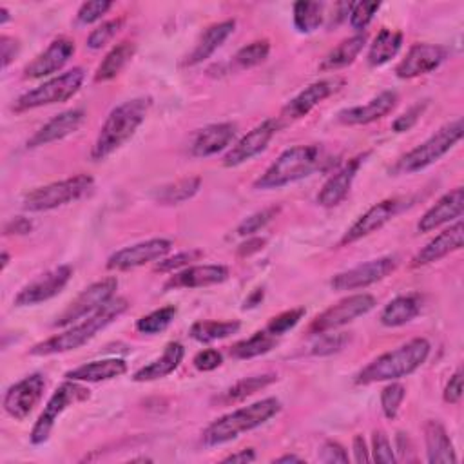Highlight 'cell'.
I'll return each mask as SVG.
<instances>
[{
    "mask_svg": "<svg viewBox=\"0 0 464 464\" xmlns=\"http://www.w3.org/2000/svg\"><path fill=\"white\" fill-rule=\"evenodd\" d=\"M430 341L424 337H415L395 350H390L372 362H368L353 379L355 384H373L382 381L402 379L415 370H419L430 355Z\"/></svg>",
    "mask_w": 464,
    "mask_h": 464,
    "instance_id": "obj_4",
    "label": "cell"
},
{
    "mask_svg": "<svg viewBox=\"0 0 464 464\" xmlns=\"http://www.w3.org/2000/svg\"><path fill=\"white\" fill-rule=\"evenodd\" d=\"M366 38V33H357L350 38H344L339 45L326 53V56L319 63V71H337L350 65L364 49Z\"/></svg>",
    "mask_w": 464,
    "mask_h": 464,
    "instance_id": "obj_33",
    "label": "cell"
},
{
    "mask_svg": "<svg viewBox=\"0 0 464 464\" xmlns=\"http://www.w3.org/2000/svg\"><path fill=\"white\" fill-rule=\"evenodd\" d=\"M185 357V348L178 341H170L165 344L163 353L150 361L149 364L141 366L132 373L134 382H149V381H158L167 375H170L183 361Z\"/></svg>",
    "mask_w": 464,
    "mask_h": 464,
    "instance_id": "obj_29",
    "label": "cell"
},
{
    "mask_svg": "<svg viewBox=\"0 0 464 464\" xmlns=\"http://www.w3.org/2000/svg\"><path fill=\"white\" fill-rule=\"evenodd\" d=\"M448 58V49L439 44H413L406 56L395 65V74L402 80L417 78L435 71Z\"/></svg>",
    "mask_w": 464,
    "mask_h": 464,
    "instance_id": "obj_19",
    "label": "cell"
},
{
    "mask_svg": "<svg viewBox=\"0 0 464 464\" xmlns=\"http://www.w3.org/2000/svg\"><path fill=\"white\" fill-rule=\"evenodd\" d=\"M370 152H362V154H357L353 158H350L348 161H344L321 187L319 194H317V203L324 208H334L337 207L350 192L352 188V183L361 169V165L364 163V160L368 158Z\"/></svg>",
    "mask_w": 464,
    "mask_h": 464,
    "instance_id": "obj_22",
    "label": "cell"
},
{
    "mask_svg": "<svg viewBox=\"0 0 464 464\" xmlns=\"http://www.w3.org/2000/svg\"><path fill=\"white\" fill-rule=\"evenodd\" d=\"M350 343V334L346 332H334V334H319V337L310 346L312 355H332L341 352Z\"/></svg>",
    "mask_w": 464,
    "mask_h": 464,
    "instance_id": "obj_44",
    "label": "cell"
},
{
    "mask_svg": "<svg viewBox=\"0 0 464 464\" xmlns=\"http://www.w3.org/2000/svg\"><path fill=\"white\" fill-rule=\"evenodd\" d=\"M71 277H72V266L71 265H60V266L42 274L40 277H36L29 285H25L14 295L13 304L14 306H33V304H40L44 301H49L67 286Z\"/></svg>",
    "mask_w": 464,
    "mask_h": 464,
    "instance_id": "obj_16",
    "label": "cell"
},
{
    "mask_svg": "<svg viewBox=\"0 0 464 464\" xmlns=\"http://www.w3.org/2000/svg\"><path fill=\"white\" fill-rule=\"evenodd\" d=\"M397 102H399V94L395 91H382L362 105L339 111L337 121L343 125H366L390 114L395 109Z\"/></svg>",
    "mask_w": 464,
    "mask_h": 464,
    "instance_id": "obj_25",
    "label": "cell"
},
{
    "mask_svg": "<svg viewBox=\"0 0 464 464\" xmlns=\"http://www.w3.org/2000/svg\"><path fill=\"white\" fill-rule=\"evenodd\" d=\"M201 187V178L199 176H188V178H179L172 183H167L160 187L154 192V199L160 205H179L188 199H192Z\"/></svg>",
    "mask_w": 464,
    "mask_h": 464,
    "instance_id": "obj_36",
    "label": "cell"
},
{
    "mask_svg": "<svg viewBox=\"0 0 464 464\" xmlns=\"http://www.w3.org/2000/svg\"><path fill=\"white\" fill-rule=\"evenodd\" d=\"M422 295L420 294H404V295H397L393 297L381 312V324L388 326V328H395V326H402L410 321H413L420 310H422Z\"/></svg>",
    "mask_w": 464,
    "mask_h": 464,
    "instance_id": "obj_32",
    "label": "cell"
},
{
    "mask_svg": "<svg viewBox=\"0 0 464 464\" xmlns=\"http://www.w3.org/2000/svg\"><path fill=\"white\" fill-rule=\"evenodd\" d=\"M324 7L326 4L323 2H304L299 0L294 4L292 14H294V25L299 33H314L319 29V25L324 20Z\"/></svg>",
    "mask_w": 464,
    "mask_h": 464,
    "instance_id": "obj_39",
    "label": "cell"
},
{
    "mask_svg": "<svg viewBox=\"0 0 464 464\" xmlns=\"http://www.w3.org/2000/svg\"><path fill=\"white\" fill-rule=\"evenodd\" d=\"M344 85L343 78H323L310 85H306L299 94H295L279 114V121L285 125L286 121H295L303 116H306L315 105H319L323 100L335 94Z\"/></svg>",
    "mask_w": 464,
    "mask_h": 464,
    "instance_id": "obj_17",
    "label": "cell"
},
{
    "mask_svg": "<svg viewBox=\"0 0 464 464\" xmlns=\"http://www.w3.org/2000/svg\"><path fill=\"white\" fill-rule=\"evenodd\" d=\"M118 288L116 277H105L100 279L87 288H83L69 304L67 308L56 317L53 326L56 328H67L78 319H85L87 315L94 314L98 308H102L105 303H109L114 297V292Z\"/></svg>",
    "mask_w": 464,
    "mask_h": 464,
    "instance_id": "obj_10",
    "label": "cell"
},
{
    "mask_svg": "<svg viewBox=\"0 0 464 464\" xmlns=\"http://www.w3.org/2000/svg\"><path fill=\"white\" fill-rule=\"evenodd\" d=\"M252 460H256V451L252 448L239 450V451L230 453L223 459V462H241V464H246V462H252Z\"/></svg>",
    "mask_w": 464,
    "mask_h": 464,
    "instance_id": "obj_60",
    "label": "cell"
},
{
    "mask_svg": "<svg viewBox=\"0 0 464 464\" xmlns=\"http://www.w3.org/2000/svg\"><path fill=\"white\" fill-rule=\"evenodd\" d=\"M303 315H304V308H290V310H285V312L274 315V317L266 323L265 330H266L268 334L276 335V337H277V335H283V334H286L288 330H292V328L303 319Z\"/></svg>",
    "mask_w": 464,
    "mask_h": 464,
    "instance_id": "obj_46",
    "label": "cell"
},
{
    "mask_svg": "<svg viewBox=\"0 0 464 464\" xmlns=\"http://www.w3.org/2000/svg\"><path fill=\"white\" fill-rule=\"evenodd\" d=\"M462 243H464V223L460 219H457L453 225H450V228L442 230L431 241H428L411 257L410 265H411V268L431 265V263L446 257L448 254H451L455 250H460Z\"/></svg>",
    "mask_w": 464,
    "mask_h": 464,
    "instance_id": "obj_24",
    "label": "cell"
},
{
    "mask_svg": "<svg viewBox=\"0 0 464 464\" xmlns=\"http://www.w3.org/2000/svg\"><path fill=\"white\" fill-rule=\"evenodd\" d=\"M0 47H2V67L7 69L9 63L14 62V58L18 56V53H20V44H18V40H14V38L4 34V36L0 38Z\"/></svg>",
    "mask_w": 464,
    "mask_h": 464,
    "instance_id": "obj_57",
    "label": "cell"
},
{
    "mask_svg": "<svg viewBox=\"0 0 464 464\" xmlns=\"http://www.w3.org/2000/svg\"><path fill=\"white\" fill-rule=\"evenodd\" d=\"M94 187V179L89 174H76L60 181H53L36 187L24 194L22 208L27 212H45L67 203L78 201Z\"/></svg>",
    "mask_w": 464,
    "mask_h": 464,
    "instance_id": "obj_7",
    "label": "cell"
},
{
    "mask_svg": "<svg viewBox=\"0 0 464 464\" xmlns=\"http://www.w3.org/2000/svg\"><path fill=\"white\" fill-rule=\"evenodd\" d=\"M428 100H419L413 105H410L401 116H397L392 123V130L401 134V132H408L410 129H413L417 125V121L420 120V116L424 114V111L428 109Z\"/></svg>",
    "mask_w": 464,
    "mask_h": 464,
    "instance_id": "obj_50",
    "label": "cell"
},
{
    "mask_svg": "<svg viewBox=\"0 0 464 464\" xmlns=\"http://www.w3.org/2000/svg\"><path fill=\"white\" fill-rule=\"evenodd\" d=\"M263 297H265V290H263V288H256V290H252V292L246 295L245 303H243V310L256 308L257 304H261Z\"/></svg>",
    "mask_w": 464,
    "mask_h": 464,
    "instance_id": "obj_61",
    "label": "cell"
},
{
    "mask_svg": "<svg viewBox=\"0 0 464 464\" xmlns=\"http://www.w3.org/2000/svg\"><path fill=\"white\" fill-rule=\"evenodd\" d=\"M375 304H377V301L372 294L348 295V297L337 301L335 304H332L330 308H326L324 312H321L319 315H315L314 321L308 324V334L319 335V334L341 328V326L352 323L353 319L368 314Z\"/></svg>",
    "mask_w": 464,
    "mask_h": 464,
    "instance_id": "obj_11",
    "label": "cell"
},
{
    "mask_svg": "<svg viewBox=\"0 0 464 464\" xmlns=\"http://www.w3.org/2000/svg\"><path fill=\"white\" fill-rule=\"evenodd\" d=\"M402 45V33L395 31V29H388L382 27L377 36L373 38V42L370 44L368 49V65L370 67H381L384 63H388L392 58L397 56V53L401 51Z\"/></svg>",
    "mask_w": 464,
    "mask_h": 464,
    "instance_id": "obj_34",
    "label": "cell"
},
{
    "mask_svg": "<svg viewBox=\"0 0 464 464\" xmlns=\"http://www.w3.org/2000/svg\"><path fill=\"white\" fill-rule=\"evenodd\" d=\"M381 9V2H355L348 13L350 25L355 31L366 29V25L373 20V14Z\"/></svg>",
    "mask_w": 464,
    "mask_h": 464,
    "instance_id": "obj_49",
    "label": "cell"
},
{
    "mask_svg": "<svg viewBox=\"0 0 464 464\" xmlns=\"http://www.w3.org/2000/svg\"><path fill=\"white\" fill-rule=\"evenodd\" d=\"M270 54V42L268 40H254L246 45H243L230 60V67L236 71L252 69L259 63H263Z\"/></svg>",
    "mask_w": 464,
    "mask_h": 464,
    "instance_id": "obj_41",
    "label": "cell"
},
{
    "mask_svg": "<svg viewBox=\"0 0 464 464\" xmlns=\"http://www.w3.org/2000/svg\"><path fill=\"white\" fill-rule=\"evenodd\" d=\"M76 45L74 40L67 36L54 38L40 54H36L25 67H24V78H44L49 74L58 72L74 54Z\"/></svg>",
    "mask_w": 464,
    "mask_h": 464,
    "instance_id": "obj_20",
    "label": "cell"
},
{
    "mask_svg": "<svg viewBox=\"0 0 464 464\" xmlns=\"http://www.w3.org/2000/svg\"><path fill=\"white\" fill-rule=\"evenodd\" d=\"M112 7V2L109 0H92V2H83L76 13V22L82 25L94 24L98 22L109 9Z\"/></svg>",
    "mask_w": 464,
    "mask_h": 464,
    "instance_id": "obj_51",
    "label": "cell"
},
{
    "mask_svg": "<svg viewBox=\"0 0 464 464\" xmlns=\"http://www.w3.org/2000/svg\"><path fill=\"white\" fill-rule=\"evenodd\" d=\"M442 399H444V402H448V404H457V402H460V399H462V370H460V368H459V370L450 377V381L446 382L444 392H442Z\"/></svg>",
    "mask_w": 464,
    "mask_h": 464,
    "instance_id": "obj_55",
    "label": "cell"
},
{
    "mask_svg": "<svg viewBox=\"0 0 464 464\" xmlns=\"http://www.w3.org/2000/svg\"><path fill=\"white\" fill-rule=\"evenodd\" d=\"M127 372V362L118 357L111 359H98L85 364H80L69 372H65V379L78 381V382H100L120 377Z\"/></svg>",
    "mask_w": 464,
    "mask_h": 464,
    "instance_id": "obj_31",
    "label": "cell"
},
{
    "mask_svg": "<svg viewBox=\"0 0 464 464\" xmlns=\"http://www.w3.org/2000/svg\"><path fill=\"white\" fill-rule=\"evenodd\" d=\"M234 27H236L234 20H223V22L208 25L198 38L194 49L183 60V65L192 67V65H198V63L205 62L207 58H210L223 45V42L234 33Z\"/></svg>",
    "mask_w": 464,
    "mask_h": 464,
    "instance_id": "obj_28",
    "label": "cell"
},
{
    "mask_svg": "<svg viewBox=\"0 0 464 464\" xmlns=\"http://www.w3.org/2000/svg\"><path fill=\"white\" fill-rule=\"evenodd\" d=\"M121 25H123V18H112V20H107V22L100 24L87 36V47L94 49V51L102 49L103 45H107L116 36V33L120 31Z\"/></svg>",
    "mask_w": 464,
    "mask_h": 464,
    "instance_id": "obj_47",
    "label": "cell"
},
{
    "mask_svg": "<svg viewBox=\"0 0 464 464\" xmlns=\"http://www.w3.org/2000/svg\"><path fill=\"white\" fill-rule=\"evenodd\" d=\"M464 134V123L462 118H455L448 123H444L440 129H437L428 140L402 154L395 165L390 169L393 176L399 174H413L419 172L435 161H439L444 154H448L462 138Z\"/></svg>",
    "mask_w": 464,
    "mask_h": 464,
    "instance_id": "obj_6",
    "label": "cell"
},
{
    "mask_svg": "<svg viewBox=\"0 0 464 464\" xmlns=\"http://www.w3.org/2000/svg\"><path fill=\"white\" fill-rule=\"evenodd\" d=\"M237 134V125L230 121L210 123L198 129L188 143V154L192 158H207L214 156L230 145H234Z\"/></svg>",
    "mask_w": 464,
    "mask_h": 464,
    "instance_id": "obj_21",
    "label": "cell"
},
{
    "mask_svg": "<svg viewBox=\"0 0 464 464\" xmlns=\"http://www.w3.org/2000/svg\"><path fill=\"white\" fill-rule=\"evenodd\" d=\"M319 460L321 462H348L350 457L346 453V450L335 442V440H326L321 450H319Z\"/></svg>",
    "mask_w": 464,
    "mask_h": 464,
    "instance_id": "obj_54",
    "label": "cell"
},
{
    "mask_svg": "<svg viewBox=\"0 0 464 464\" xmlns=\"http://www.w3.org/2000/svg\"><path fill=\"white\" fill-rule=\"evenodd\" d=\"M281 207L274 205V207H266L263 210H257L254 214H250L248 218H245L237 228H236V234L237 236H243V237H248V236H254L256 232H259L263 227H266L277 214H279Z\"/></svg>",
    "mask_w": 464,
    "mask_h": 464,
    "instance_id": "obj_43",
    "label": "cell"
},
{
    "mask_svg": "<svg viewBox=\"0 0 464 464\" xmlns=\"http://www.w3.org/2000/svg\"><path fill=\"white\" fill-rule=\"evenodd\" d=\"M33 230V221L24 216H14L4 225V236H24Z\"/></svg>",
    "mask_w": 464,
    "mask_h": 464,
    "instance_id": "obj_56",
    "label": "cell"
},
{
    "mask_svg": "<svg viewBox=\"0 0 464 464\" xmlns=\"http://www.w3.org/2000/svg\"><path fill=\"white\" fill-rule=\"evenodd\" d=\"M372 459L375 462H395L393 448L388 435L382 430H375L372 435Z\"/></svg>",
    "mask_w": 464,
    "mask_h": 464,
    "instance_id": "obj_52",
    "label": "cell"
},
{
    "mask_svg": "<svg viewBox=\"0 0 464 464\" xmlns=\"http://www.w3.org/2000/svg\"><path fill=\"white\" fill-rule=\"evenodd\" d=\"M170 248H172V241L165 237H152L147 241H140L111 254L105 263V268L114 272L132 270V268L163 259L170 252Z\"/></svg>",
    "mask_w": 464,
    "mask_h": 464,
    "instance_id": "obj_12",
    "label": "cell"
},
{
    "mask_svg": "<svg viewBox=\"0 0 464 464\" xmlns=\"http://www.w3.org/2000/svg\"><path fill=\"white\" fill-rule=\"evenodd\" d=\"M85 80V71L82 67H72L67 72H62L44 83H40L34 89H29L27 92L20 94L14 103L13 111L14 112H25L31 109L45 107V105H54V103H63L71 100L82 87Z\"/></svg>",
    "mask_w": 464,
    "mask_h": 464,
    "instance_id": "obj_8",
    "label": "cell"
},
{
    "mask_svg": "<svg viewBox=\"0 0 464 464\" xmlns=\"http://www.w3.org/2000/svg\"><path fill=\"white\" fill-rule=\"evenodd\" d=\"M91 397V392L87 386H83V382L78 381H71L65 379L62 384L56 386V390L51 393L49 401L45 402L42 413L38 415L31 433H29V440L31 444H44L49 440L51 431L58 420V417L72 404L76 402H83Z\"/></svg>",
    "mask_w": 464,
    "mask_h": 464,
    "instance_id": "obj_9",
    "label": "cell"
},
{
    "mask_svg": "<svg viewBox=\"0 0 464 464\" xmlns=\"http://www.w3.org/2000/svg\"><path fill=\"white\" fill-rule=\"evenodd\" d=\"M277 381V375L276 373H263V375H250V377H245L241 381H237L234 386H230L221 401L223 402H239L250 395H254L256 392L270 386L272 382Z\"/></svg>",
    "mask_w": 464,
    "mask_h": 464,
    "instance_id": "obj_40",
    "label": "cell"
},
{
    "mask_svg": "<svg viewBox=\"0 0 464 464\" xmlns=\"http://www.w3.org/2000/svg\"><path fill=\"white\" fill-rule=\"evenodd\" d=\"M266 245V237H259V236H248L243 243H239L236 254L237 257H248L254 256L257 252H261Z\"/></svg>",
    "mask_w": 464,
    "mask_h": 464,
    "instance_id": "obj_58",
    "label": "cell"
},
{
    "mask_svg": "<svg viewBox=\"0 0 464 464\" xmlns=\"http://www.w3.org/2000/svg\"><path fill=\"white\" fill-rule=\"evenodd\" d=\"M352 450H353V459L355 462L362 464V462H370V450L366 446V440L361 433L353 435V440H352Z\"/></svg>",
    "mask_w": 464,
    "mask_h": 464,
    "instance_id": "obj_59",
    "label": "cell"
},
{
    "mask_svg": "<svg viewBox=\"0 0 464 464\" xmlns=\"http://www.w3.org/2000/svg\"><path fill=\"white\" fill-rule=\"evenodd\" d=\"M134 53H136V44L134 42L123 40V42L116 44L105 54V58L100 62V65L96 67L94 82L100 83V82H109V80L116 78L123 71V67L130 62Z\"/></svg>",
    "mask_w": 464,
    "mask_h": 464,
    "instance_id": "obj_35",
    "label": "cell"
},
{
    "mask_svg": "<svg viewBox=\"0 0 464 464\" xmlns=\"http://www.w3.org/2000/svg\"><path fill=\"white\" fill-rule=\"evenodd\" d=\"M464 210V190L462 187H457L450 192H446L442 198L437 199L435 205H431L422 218L417 223L419 232H431L453 219H460Z\"/></svg>",
    "mask_w": 464,
    "mask_h": 464,
    "instance_id": "obj_27",
    "label": "cell"
},
{
    "mask_svg": "<svg viewBox=\"0 0 464 464\" xmlns=\"http://www.w3.org/2000/svg\"><path fill=\"white\" fill-rule=\"evenodd\" d=\"M178 314V308L176 306H161L147 315H141L138 321H136V330L140 334H147V335H156L163 330H167L170 326V323L174 321Z\"/></svg>",
    "mask_w": 464,
    "mask_h": 464,
    "instance_id": "obj_42",
    "label": "cell"
},
{
    "mask_svg": "<svg viewBox=\"0 0 464 464\" xmlns=\"http://www.w3.org/2000/svg\"><path fill=\"white\" fill-rule=\"evenodd\" d=\"M201 257H203V250H199V248H190V250L179 252V254H176V256L160 259L158 265H156V272L167 274V272L183 270V268L190 266V263H194V261H198V259H201Z\"/></svg>",
    "mask_w": 464,
    "mask_h": 464,
    "instance_id": "obj_48",
    "label": "cell"
},
{
    "mask_svg": "<svg viewBox=\"0 0 464 464\" xmlns=\"http://www.w3.org/2000/svg\"><path fill=\"white\" fill-rule=\"evenodd\" d=\"M281 411V402L276 397H266L248 406L237 408L230 413L212 420L201 433L205 446H219L237 439L241 433L259 428Z\"/></svg>",
    "mask_w": 464,
    "mask_h": 464,
    "instance_id": "obj_5",
    "label": "cell"
},
{
    "mask_svg": "<svg viewBox=\"0 0 464 464\" xmlns=\"http://www.w3.org/2000/svg\"><path fill=\"white\" fill-rule=\"evenodd\" d=\"M45 390V379L42 373H29L13 386L7 388L4 395V410L14 420H25L31 411L42 401Z\"/></svg>",
    "mask_w": 464,
    "mask_h": 464,
    "instance_id": "obj_15",
    "label": "cell"
},
{
    "mask_svg": "<svg viewBox=\"0 0 464 464\" xmlns=\"http://www.w3.org/2000/svg\"><path fill=\"white\" fill-rule=\"evenodd\" d=\"M9 20H11V14L7 7H0V25H5Z\"/></svg>",
    "mask_w": 464,
    "mask_h": 464,
    "instance_id": "obj_63",
    "label": "cell"
},
{
    "mask_svg": "<svg viewBox=\"0 0 464 464\" xmlns=\"http://www.w3.org/2000/svg\"><path fill=\"white\" fill-rule=\"evenodd\" d=\"M9 259H11V257H9V252H5V250H4V252H2V257H0V261H2L0 268H2V270H5V268H7V265H9Z\"/></svg>",
    "mask_w": 464,
    "mask_h": 464,
    "instance_id": "obj_64",
    "label": "cell"
},
{
    "mask_svg": "<svg viewBox=\"0 0 464 464\" xmlns=\"http://www.w3.org/2000/svg\"><path fill=\"white\" fill-rule=\"evenodd\" d=\"M152 100L149 96L130 98L120 105H116L109 116L105 118L100 132L91 149V160L102 161L123 147L138 130V127L145 121Z\"/></svg>",
    "mask_w": 464,
    "mask_h": 464,
    "instance_id": "obj_1",
    "label": "cell"
},
{
    "mask_svg": "<svg viewBox=\"0 0 464 464\" xmlns=\"http://www.w3.org/2000/svg\"><path fill=\"white\" fill-rule=\"evenodd\" d=\"M274 462H277V464H286V462H303V459H301V457H297V455H294V453H286V455H281V457L274 459Z\"/></svg>",
    "mask_w": 464,
    "mask_h": 464,
    "instance_id": "obj_62",
    "label": "cell"
},
{
    "mask_svg": "<svg viewBox=\"0 0 464 464\" xmlns=\"http://www.w3.org/2000/svg\"><path fill=\"white\" fill-rule=\"evenodd\" d=\"M424 444L430 464H455L457 455L446 428L439 420H426Z\"/></svg>",
    "mask_w": 464,
    "mask_h": 464,
    "instance_id": "obj_30",
    "label": "cell"
},
{
    "mask_svg": "<svg viewBox=\"0 0 464 464\" xmlns=\"http://www.w3.org/2000/svg\"><path fill=\"white\" fill-rule=\"evenodd\" d=\"M85 120V111L83 109H67L62 111L60 114L53 116L47 123H44L25 143L27 149H36L44 147L54 141H60L67 138L69 134L76 132Z\"/></svg>",
    "mask_w": 464,
    "mask_h": 464,
    "instance_id": "obj_23",
    "label": "cell"
},
{
    "mask_svg": "<svg viewBox=\"0 0 464 464\" xmlns=\"http://www.w3.org/2000/svg\"><path fill=\"white\" fill-rule=\"evenodd\" d=\"M241 328L239 321H214V319H203V321H196L190 330L188 335L194 341L199 343H212L218 339H225L232 334H236Z\"/></svg>",
    "mask_w": 464,
    "mask_h": 464,
    "instance_id": "obj_38",
    "label": "cell"
},
{
    "mask_svg": "<svg viewBox=\"0 0 464 464\" xmlns=\"http://www.w3.org/2000/svg\"><path fill=\"white\" fill-rule=\"evenodd\" d=\"M221 362H223V355L216 348H205V350L198 352L192 359L194 368L199 372H212V370L219 368Z\"/></svg>",
    "mask_w": 464,
    "mask_h": 464,
    "instance_id": "obj_53",
    "label": "cell"
},
{
    "mask_svg": "<svg viewBox=\"0 0 464 464\" xmlns=\"http://www.w3.org/2000/svg\"><path fill=\"white\" fill-rule=\"evenodd\" d=\"M395 268H397V259L393 256H382V257L370 259L353 268L335 274L330 279V286L335 292L366 288V286L388 277Z\"/></svg>",
    "mask_w": 464,
    "mask_h": 464,
    "instance_id": "obj_13",
    "label": "cell"
},
{
    "mask_svg": "<svg viewBox=\"0 0 464 464\" xmlns=\"http://www.w3.org/2000/svg\"><path fill=\"white\" fill-rule=\"evenodd\" d=\"M228 279V268L225 265H192L179 272H174L165 285L163 290H178V288H203L210 285H219Z\"/></svg>",
    "mask_w": 464,
    "mask_h": 464,
    "instance_id": "obj_26",
    "label": "cell"
},
{
    "mask_svg": "<svg viewBox=\"0 0 464 464\" xmlns=\"http://www.w3.org/2000/svg\"><path fill=\"white\" fill-rule=\"evenodd\" d=\"M406 388L397 381H388V384L381 390V408L386 419L393 420L399 413L401 402L404 401Z\"/></svg>",
    "mask_w": 464,
    "mask_h": 464,
    "instance_id": "obj_45",
    "label": "cell"
},
{
    "mask_svg": "<svg viewBox=\"0 0 464 464\" xmlns=\"http://www.w3.org/2000/svg\"><path fill=\"white\" fill-rule=\"evenodd\" d=\"M127 308H129V301L125 297H112L109 303H105L94 314L82 319V323L71 324L62 334H56V335L31 346L29 355L45 357V355L76 350V348L87 344L98 332H102L112 321H116Z\"/></svg>",
    "mask_w": 464,
    "mask_h": 464,
    "instance_id": "obj_2",
    "label": "cell"
},
{
    "mask_svg": "<svg viewBox=\"0 0 464 464\" xmlns=\"http://www.w3.org/2000/svg\"><path fill=\"white\" fill-rule=\"evenodd\" d=\"M401 205L402 203H401L399 198H386V199L372 205L364 214H361L348 227V230L339 239V246L352 245V243L377 232L379 228H382L401 210Z\"/></svg>",
    "mask_w": 464,
    "mask_h": 464,
    "instance_id": "obj_18",
    "label": "cell"
},
{
    "mask_svg": "<svg viewBox=\"0 0 464 464\" xmlns=\"http://www.w3.org/2000/svg\"><path fill=\"white\" fill-rule=\"evenodd\" d=\"M276 344H277L276 335L268 334L266 330H257L250 337L232 344L230 355L234 359H252V357H259V355L270 352L272 348H276Z\"/></svg>",
    "mask_w": 464,
    "mask_h": 464,
    "instance_id": "obj_37",
    "label": "cell"
},
{
    "mask_svg": "<svg viewBox=\"0 0 464 464\" xmlns=\"http://www.w3.org/2000/svg\"><path fill=\"white\" fill-rule=\"evenodd\" d=\"M283 127L279 118H268L256 125L252 130H248L243 138H239L223 156L225 167H239L252 160L254 156L261 154L272 138L277 134V130Z\"/></svg>",
    "mask_w": 464,
    "mask_h": 464,
    "instance_id": "obj_14",
    "label": "cell"
},
{
    "mask_svg": "<svg viewBox=\"0 0 464 464\" xmlns=\"http://www.w3.org/2000/svg\"><path fill=\"white\" fill-rule=\"evenodd\" d=\"M326 158L328 156L321 145L290 147L283 150L254 181V188L272 190L304 179L312 176L315 170L323 169Z\"/></svg>",
    "mask_w": 464,
    "mask_h": 464,
    "instance_id": "obj_3",
    "label": "cell"
}]
</instances>
